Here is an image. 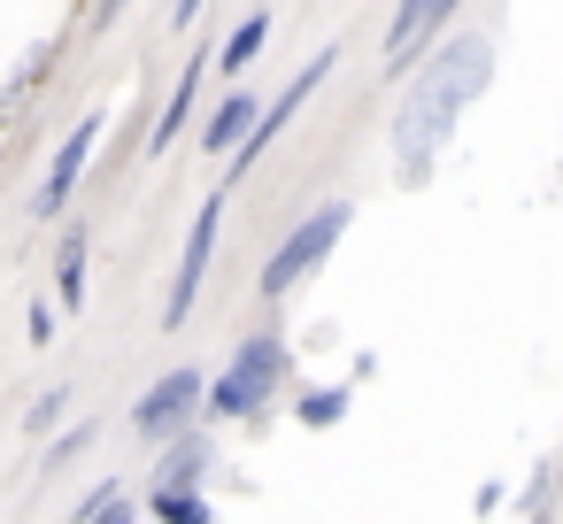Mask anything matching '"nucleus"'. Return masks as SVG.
<instances>
[{"mask_svg":"<svg viewBox=\"0 0 563 524\" xmlns=\"http://www.w3.org/2000/svg\"><path fill=\"white\" fill-rule=\"evenodd\" d=\"M217 224H224V193H209L201 201V216H194V239H186V263H178V286H170V309H163V324L178 332L186 316H194V293H201V270H209V255H217Z\"/></svg>","mask_w":563,"mask_h":524,"instance_id":"5","label":"nucleus"},{"mask_svg":"<svg viewBox=\"0 0 563 524\" xmlns=\"http://www.w3.org/2000/svg\"><path fill=\"white\" fill-rule=\"evenodd\" d=\"M78 286H86V232L63 239V301H70V309H78Z\"/></svg>","mask_w":563,"mask_h":524,"instance_id":"13","label":"nucleus"},{"mask_svg":"<svg viewBox=\"0 0 563 524\" xmlns=\"http://www.w3.org/2000/svg\"><path fill=\"white\" fill-rule=\"evenodd\" d=\"M263 40H271V16H247V24L224 40V55H217V63H224V70H240V63H255V47H263Z\"/></svg>","mask_w":563,"mask_h":524,"instance_id":"11","label":"nucleus"},{"mask_svg":"<svg viewBox=\"0 0 563 524\" xmlns=\"http://www.w3.org/2000/svg\"><path fill=\"white\" fill-rule=\"evenodd\" d=\"M340 409H347V386H324V393H309V401H301V416H309V424H332Z\"/></svg>","mask_w":563,"mask_h":524,"instance_id":"14","label":"nucleus"},{"mask_svg":"<svg viewBox=\"0 0 563 524\" xmlns=\"http://www.w3.org/2000/svg\"><path fill=\"white\" fill-rule=\"evenodd\" d=\"M93 140H101V116H78V132L63 140V155H55V170H47V186L32 193V216H55L70 193H78V170H86V155H93Z\"/></svg>","mask_w":563,"mask_h":524,"instance_id":"6","label":"nucleus"},{"mask_svg":"<svg viewBox=\"0 0 563 524\" xmlns=\"http://www.w3.org/2000/svg\"><path fill=\"white\" fill-rule=\"evenodd\" d=\"M201 462H209V439H186V447H170L163 455V493H194V478H201Z\"/></svg>","mask_w":563,"mask_h":524,"instance_id":"9","label":"nucleus"},{"mask_svg":"<svg viewBox=\"0 0 563 524\" xmlns=\"http://www.w3.org/2000/svg\"><path fill=\"white\" fill-rule=\"evenodd\" d=\"M255 124H263V109H255L247 93H232V101L201 124V147H209V155H232V147H247V140H255Z\"/></svg>","mask_w":563,"mask_h":524,"instance_id":"8","label":"nucleus"},{"mask_svg":"<svg viewBox=\"0 0 563 524\" xmlns=\"http://www.w3.org/2000/svg\"><path fill=\"white\" fill-rule=\"evenodd\" d=\"M63 401H70L63 386H55V393H40V401H32V416H24V432H55V416H63Z\"/></svg>","mask_w":563,"mask_h":524,"instance_id":"15","label":"nucleus"},{"mask_svg":"<svg viewBox=\"0 0 563 524\" xmlns=\"http://www.w3.org/2000/svg\"><path fill=\"white\" fill-rule=\"evenodd\" d=\"M340 232H347V201H324L309 224H294V232H286V247L263 263V301H286V293H294V286L332 255V239H340Z\"/></svg>","mask_w":563,"mask_h":524,"instance_id":"3","label":"nucleus"},{"mask_svg":"<svg viewBox=\"0 0 563 524\" xmlns=\"http://www.w3.org/2000/svg\"><path fill=\"white\" fill-rule=\"evenodd\" d=\"M286 386V347L263 332V339H247L240 355H232V370L209 386V416L217 424H240V416H263L271 409V393Z\"/></svg>","mask_w":563,"mask_h":524,"instance_id":"2","label":"nucleus"},{"mask_svg":"<svg viewBox=\"0 0 563 524\" xmlns=\"http://www.w3.org/2000/svg\"><path fill=\"white\" fill-rule=\"evenodd\" d=\"M194 93H201V55H194V63H186V70H178V101H170V116H163V124H155V140H147V147H155V155H163V147H170V140H178V116H186V109H194Z\"/></svg>","mask_w":563,"mask_h":524,"instance_id":"10","label":"nucleus"},{"mask_svg":"<svg viewBox=\"0 0 563 524\" xmlns=\"http://www.w3.org/2000/svg\"><path fill=\"white\" fill-rule=\"evenodd\" d=\"M448 24H455V9H401L394 32H386V70L401 78V70L417 63V40H432V32H448Z\"/></svg>","mask_w":563,"mask_h":524,"instance_id":"7","label":"nucleus"},{"mask_svg":"<svg viewBox=\"0 0 563 524\" xmlns=\"http://www.w3.org/2000/svg\"><path fill=\"white\" fill-rule=\"evenodd\" d=\"M147 509H155L163 524H209V501H201V493H163V486H155Z\"/></svg>","mask_w":563,"mask_h":524,"instance_id":"12","label":"nucleus"},{"mask_svg":"<svg viewBox=\"0 0 563 524\" xmlns=\"http://www.w3.org/2000/svg\"><path fill=\"white\" fill-rule=\"evenodd\" d=\"M201 401H209V378H201L194 363H178V370H163V378L132 401V432H140V439H170Z\"/></svg>","mask_w":563,"mask_h":524,"instance_id":"4","label":"nucleus"},{"mask_svg":"<svg viewBox=\"0 0 563 524\" xmlns=\"http://www.w3.org/2000/svg\"><path fill=\"white\" fill-rule=\"evenodd\" d=\"M93 524H132V501H117V509H101Z\"/></svg>","mask_w":563,"mask_h":524,"instance_id":"16","label":"nucleus"},{"mask_svg":"<svg viewBox=\"0 0 563 524\" xmlns=\"http://www.w3.org/2000/svg\"><path fill=\"white\" fill-rule=\"evenodd\" d=\"M486 78H494L486 40H455V47H440V55L424 63V78H417L409 109H401V124H394V155H401V170H409V178L440 155V140L455 132V109H471V101L486 93Z\"/></svg>","mask_w":563,"mask_h":524,"instance_id":"1","label":"nucleus"}]
</instances>
